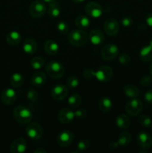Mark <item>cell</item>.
Masks as SVG:
<instances>
[{
    "label": "cell",
    "mask_w": 152,
    "mask_h": 153,
    "mask_svg": "<svg viewBox=\"0 0 152 153\" xmlns=\"http://www.w3.org/2000/svg\"><path fill=\"white\" fill-rule=\"evenodd\" d=\"M13 117L19 123L28 124L33 119V114L28 108L24 105H19L13 110Z\"/></svg>",
    "instance_id": "1"
},
{
    "label": "cell",
    "mask_w": 152,
    "mask_h": 153,
    "mask_svg": "<svg viewBox=\"0 0 152 153\" xmlns=\"http://www.w3.org/2000/svg\"><path fill=\"white\" fill-rule=\"evenodd\" d=\"M68 40L72 46L76 47L83 46L88 40V34L83 29H75L70 31L68 34Z\"/></svg>",
    "instance_id": "2"
},
{
    "label": "cell",
    "mask_w": 152,
    "mask_h": 153,
    "mask_svg": "<svg viewBox=\"0 0 152 153\" xmlns=\"http://www.w3.org/2000/svg\"><path fill=\"white\" fill-rule=\"evenodd\" d=\"M46 73L48 76H50L51 78L55 79H61L63 77L65 73V69L61 63L58 62V61H49L46 67Z\"/></svg>",
    "instance_id": "3"
},
{
    "label": "cell",
    "mask_w": 152,
    "mask_h": 153,
    "mask_svg": "<svg viewBox=\"0 0 152 153\" xmlns=\"http://www.w3.org/2000/svg\"><path fill=\"white\" fill-rule=\"evenodd\" d=\"M46 11V3L42 0H35L31 3L28 13L33 18H40Z\"/></svg>",
    "instance_id": "4"
},
{
    "label": "cell",
    "mask_w": 152,
    "mask_h": 153,
    "mask_svg": "<svg viewBox=\"0 0 152 153\" xmlns=\"http://www.w3.org/2000/svg\"><path fill=\"white\" fill-rule=\"evenodd\" d=\"M113 72L110 67L102 66L94 73V77L101 82H107L113 77Z\"/></svg>",
    "instance_id": "5"
},
{
    "label": "cell",
    "mask_w": 152,
    "mask_h": 153,
    "mask_svg": "<svg viewBox=\"0 0 152 153\" xmlns=\"http://www.w3.org/2000/svg\"><path fill=\"white\" fill-rule=\"evenodd\" d=\"M125 110L131 116H137L142 110V102L138 98H132L127 103Z\"/></svg>",
    "instance_id": "6"
},
{
    "label": "cell",
    "mask_w": 152,
    "mask_h": 153,
    "mask_svg": "<svg viewBox=\"0 0 152 153\" xmlns=\"http://www.w3.org/2000/svg\"><path fill=\"white\" fill-rule=\"evenodd\" d=\"M119 49L115 44L109 43L101 49V57L106 61H112L118 56Z\"/></svg>",
    "instance_id": "7"
},
{
    "label": "cell",
    "mask_w": 152,
    "mask_h": 153,
    "mask_svg": "<svg viewBox=\"0 0 152 153\" xmlns=\"http://www.w3.org/2000/svg\"><path fill=\"white\" fill-rule=\"evenodd\" d=\"M26 134L32 140H38L43 136V127L37 123L28 124L25 129Z\"/></svg>",
    "instance_id": "8"
},
{
    "label": "cell",
    "mask_w": 152,
    "mask_h": 153,
    "mask_svg": "<svg viewBox=\"0 0 152 153\" xmlns=\"http://www.w3.org/2000/svg\"><path fill=\"white\" fill-rule=\"evenodd\" d=\"M68 88L66 85H55L51 91V95L52 98L57 101H62L65 100L68 96Z\"/></svg>",
    "instance_id": "9"
},
{
    "label": "cell",
    "mask_w": 152,
    "mask_h": 153,
    "mask_svg": "<svg viewBox=\"0 0 152 153\" xmlns=\"http://www.w3.org/2000/svg\"><path fill=\"white\" fill-rule=\"evenodd\" d=\"M85 11L88 16L93 18H98L102 14V7L98 3L95 1H90L85 6Z\"/></svg>",
    "instance_id": "10"
},
{
    "label": "cell",
    "mask_w": 152,
    "mask_h": 153,
    "mask_svg": "<svg viewBox=\"0 0 152 153\" xmlns=\"http://www.w3.org/2000/svg\"><path fill=\"white\" fill-rule=\"evenodd\" d=\"M74 140V134L71 131L64 130L58 134L57 137L58 143L62 147H66L72 143Z\"/></svg>",
    "instance_id": "11"
},
{
    "label": "cell",
    "mask_w": 152,
    "mask_h": 153,
    "mask_svg": "<svg viewBox=\"0 0 152 153\" xmlns=\"http://www.w3.org/2000/svg\"><path fill=\"white\" fill-rule=\"evenodd\" d=\"M104 30L109 36H114L119 31V24L116 19H107L104 23Z\"/></svg>",
    "instance_id": "12"
},
{
    "label": "cell",
    "mask_w": 152,
    "mask_h": 153,
    "mask_svg": "<svg viewBox=\"0 0 152 153\" xmlns=\"http://www.w3.org/2000/svg\"><path fill=\"white\" fill-rule=\"evenodd\" d=\"M28 143L22 137H18L12 142L10 150L12 153H24L27 150Z\"/></svg>",
    "instance_id": "13"
},
{
    "label": "cell",
    "mask_w": 152,
    "mask_h": 153,
    "mask_svg": "<svg viewBox=\"0 0 152 153\" xmlns=\"http://www.w3.org/2000/svg\"><path fill=\"white\" fill-rule=\"evenodd\" d=\"M1 100L6 105H10L13 104L16 100V91L12 88H7L1 93Z\"/></svg>",
    "instance_id": "14"
},
{
    "label": "cell",
    "mask_w": 152,
    "mask_h": 153,
    "mask_svg": "<svg viewBox=\"0 0 152 153\" xmlns=\"http://www.w3.org/2000/svg\"><path fill=\"white\" fill-rule=\"evenodd\" d=\"M137 143L142 149H148L152 146V137L146 132L139 133L137 137Z\"/></svg>",
    "instance_id": "15"
},
{
    "label": "cell",
    "mask_w": 152,
    "mask_h": 153,
    "mask_svg": "<svg viewBox=\"0 0 152 153\" xmlns=\"http://www.w3.org/2000/svg\"><path fill=\"white\" fill-rule=\"evenodd\" d=\"M58 120L63 124H69L74 120L75 112L70 108H63L58 115Z\"/></svg>",
    "instance_id": "16"
},
{
    "label": "cell",
    "mask_w": 152,
    "mask_h": 153,
    "mask_svg": "<svg viewBox=\"0 0 152 153\" xmlns=\"http://www.w3.org/2000/svg\"><path fill=\"white\" fill-rule=\"evenodd\" d=\"M89 39L95 46L101 45L104 41V35L100 30L93 29L89 32Z\"/></svg>",
    "instance_id": "17"
},
{
    "label": "cell",
    "mask_w": 152,
    "mask_h": 153,
    "mask_svg": "<svg viewBox=\"0 0 152 153\" xmlns=\"http://www.w3.org/2000/svg\"><path fill=\"white\" fill-rule=\"evenodd\" d=\"M47 80L46 73L42 71H37L35 73H34L32 78H31V84L34 87L39 88L41 87L46 83Z\"/></svg>",
    "instance_id": "18"
},
{
    "label": "cell",
    "mask_w": 152,
    "mask_h": 153,
    "mask_svg": "<svg viewBox=\"0 0 152 153\" xmlns=\"http://www.w3.org/2000/svg\"><path fill=\"white\" fill-rule=\"evenodd\" d=\"M22 49L27 54H34L37 50V43L34 39L28 38L25 40L22 44Z\"/></svg>",
    "instance_id": "19"
},
{
    "label": "cell",
    "mask_w": 152,
    "mask_h": 153,
    "mask_svg": "<svg viewBox=\"0 0 152 153\" xmlns=\"http://www.w3.org/2000/svg\"><path fill=\"white\" fill-rule=\"evenodd\" d=\"M44 50L48 55H55L59 51V45L53 40H48L44 43Z\"/></svg>",
    "instance_id": "20"
},
{
    "label": "cell",
    "mask_w": 152,
    "mask_h": 153,
    "mask_svg": "<svg viewBox=\"0 0 152 153\" xmlns=\"http://www.w3.org/2000/svg\"><path fill=\"white\" fill-rule=\"evenodd\" d=\"M116 123L121 129H127L131 126V120L126 114H121L116 117Z\"/></svg>",
    "instance_id": "21"
},
{
    "label": "cell",
    "mask_w": 152,
    "mask_h": 153,
    "mask_svg": "<svg viewBox=\"0 0 152 153\" xmlns=\"http://www.w3.org/2000/svg\"><path fill=\"white\" fill-rule=\"evenodd\" d=\"M22 40L20 34L16 31H12L7 34L6 40L9 45L12 46H16L19 44Z\"/></svg>",
    "instance_id": "22"
},
{
    "label": "cell",
    "mask_w": 152,
    "mask_h": 153,
    "mask_svg": "<svg viewBox=\"0 0 152 153\" xmlns=\"http://www.w3.org/2000/svg\"><path fill=\"white\" fill-rule=\"evenodd\" d=\"M139 57L145 62H148L152 60V46L151 45H145L139 52Z\"/></svg>",
    "instance_id": "23"
},
{
    "label": "cell",
    "mask_w": 152,
    "mask_h": 153,
    "mask_svg": "<svg viewBox=\"0 0 152 153\" xmlns=\"http://www.w3.org/2000/svg\"><path fill=\"white\" fill-rule=\"evenodd\" d=\"M123 92L125 95L130 98H137L139 95V90L137 87L133 85H127L124 87Z\"/></svg>",
    "instance_id": "24"
},
{
    "label": "cell",
    "mask_w": 152,
    "mask_h": 153,
    "mask_svg": "<svg viewBox=\"0 0 152 153\" xmlns=\"http://www.w3.org/2000/svg\"><path fill=\"white\" fill-rule=\"evenodd\" d=\"M75 25L80 29H86L90 25V20L89 18L85 15H79L76 17Z\"/></svg>",
    "instance_id": "25"
},
{
    "label": "cell",
    "mask_w": 152,
    "mask_h": 153,
    "mask_svg": "<svg viewBox=\"0 0 152 153\" xmlns=\"http://www.w3.org/2000/svg\"><path fill=\"white\" fill-rule=\"evenodd\" d=\"M98 107L102 112L107 113L112 109L113 107V102L108 97H102L99 100L98 102Z\"/></svg>",
    "instance_id": "26"
},
{
    "label": "cell",
    "mask_w": 152,
    "mask_h": 153,
    "mask_svg": "<svg viewBox=\"0 0 152 153\" xmlns=\"http://www.w3.org/2000/svg\"><path fill=\"white\" fill-rule=\"evenodd\" d=\"M61 13V6L58 1H53L49 4V10H48V14L49 16L52 18H56L59 16Z\"/></svg>",
    "instance_id": "27"
},
{
    "label": "cell",
    "mask_w": 152,
    "mask_h": 153,
    "mask_svg": "<svg viewBox=\"0 0 152 153\" xmlns=\"http://www.w3.org/2000/svg\"><path fill=\"white\" fill-rule=\"evenodd\" d=\"M24 82V77L20 73H13L10 79V83L13 88H19Z\"/></svg>",
    "instance_id": "28"
},
{
    "label": "cell",
    "mask_w": 152,
    "mask_h": 153,
    "mask_svg": "<svg viewBox=\"0 0 152 153\" xmlns=\"http://www.w3.org/2000/svg\"><path fill=\"white\" fill-rule=\"evenodd\" d=\"M131 134L128 131H123L119 134L118 137V143L121 146H125L129 144L131 141Z\"/></svg>",
    "instance_id": "29"
},
{
    "label": "cell",
    "mask_w": 152,
    "mask_h": 153,
    "mask_svg": "<svg viewBox=\"0 0 152 153\" xmlns=\"http://www.w3.org/2000/svg\"><path fill=\"white\" fill-rule=\"evenodd\" d=\"M82 102V99L80 96L77 94H73L68 98V104L72 108L79 107Z\"/></svg>",
    "instance_id": "30"
},
{
    "label": "cell",
    "mask_w": 152,
    "mask_h": 153,
    "mask_svg": "<svg viewBox=\"0 0 152 153\" xmlns=\"http://www.w3.org/2000/svg\"><path fill=\"white\" fill-rule=\"evenodd\" d=\"M31 65L34 70H40L45 65V60L41 57H34L31 61Z\"/></svg>",
    "instance_id": "31"
},
{
    "label": "cell",
    "mask_w": 152,
    "mask_h": 153,
    "mask_svg": "<svg viewBox=\"0 0 152 153\" xmlns=\"http://www.w3.org/2000/svg\"><path fill=\"white\" fill-rule=\"evenodd\" d=\"M26 97L28 101L32 102H37V100H38V94H37V91L34 88H30L27 91Z\"/></svg>",
    "instance_id": "32"
},
{
    "label": "cell",
    "mask_w": 152,
    "mask_h": 153,
    "mask_svg": "<svg viewBox=\"0 0 152 153\" xmlns=\"http://www.w3.org/2000/svg\"><path fill=\"white\" fill-rule=\"evenodd\" d=\"M139 123L141 126L144 127H149L152 125V120L149 116L146 114H142L139 117Z\"/></svg>",
    "instance_id": "33"
},
{
    "label": "cell",
    "mask_w": 152,
    "mask_h": 153,
    "mask_svg": "<svg viewBox=\"0 0 152 153\" xmlns=\"http://www.w3.org/2000/svg\"><path fill=\"white\" fill-rule=\"evenodd\" d=\"M79 85V81L76 76H70L66 80V86L68 88H71V89H74L76 88Z\"/></svg>",
    "instance_id": "34"
},
{
    "label": "cell",
    "mask_w": 152,
    "mask_h": 153,
    "mask_svg": "<svg viewBox=\"0 0 152 153\" xmlns=\"http://www.w3.org/2000/svg\"><path fill=\"white\" fill-rule=\"evenodd\" d=\"M57 28H58V31H59L61 34H67L69 31V25L67 24L66 22L65 21H59L57 24Z\"/></svg>",
    "instance_id": "35"
},
{
    "label": "cell",
    "mask_w": 152,
    "mask_h": 153,
    "mask_svg": "<svg viewBox=\"0 0 152 153\" xmlns=\"http://www.w3.org/2000/svg\"><path fill=\"white\" fill-rule=\"evenodd\" d=\"M77 149L79 151H84L86 150L90 146V141L87 139H83V140H80L77 143Z\"/></svg>",
    "instance_id": "36"
},
{
    "label": "cell",
    "mask_w": 152,
    "mask_h": 153,
    "mask_svg": "<svg viewBox=\"0 0 152 153\" xmlns=\"http://www.w3.org/2000/svg\"><path fill=\"white\" fill-rule=\"evenodd\" d=\"M119 61L122 65H128L131 62V57L128 54L123 53L119 56Z\"/></svg>",
    "instance_id": "37"
},
{
    "label": "cell",
    "mask_w": 152,
    "mask_h": 153,
    "mask_svg": "<svg viewBox=\"0 0 152 153\" xmlns=\"http://www.w3.org/2000/svg\"><path fill=\"white\" fill-rule=\"evenodd\" d=\"M152 83V79L150 76H143L142 78L140 80V84H141L142 86L143 87H149Z\"/></svg>",
    "instance_id": "38"
},
{
    "label": "cell",
    "mask_w": 152,
    "mask_h": 153,
    "mask_svg": "<svg viewBox=\"0 0 152 153\" xmlns=\"http://www.w3.org/2000/svg\"><path fill=\"white\" fill-rule=\"evenodd\" d=\"M122 25L125 27H130L131 26V25L133 24V19L132 18L130 17V16H124L122 18V20H121Z\"/></svg>",
    "instance_id": "39"
},
{
    "label": "cell",
    "mask_w": 152,
    "mask_h": 153,
    "mask_svg": "<svg viewBox=\"0 0 152 153\" xmlns=\"http://www.w3.org/2000/svg\"><path fill=\"white\" fill-rule=\"evenodd\" d=\"M86 117V111L85 109H78L75 112V117L77 119H84Z\"/></svg>",
    "instance_id": "40"
},
{
    "label": "cell",
    "mask_w": 152,
    "mask_h": 153,
    "mask_svg": "<svg viewBox=\"0 0 152 153\" xmlns=\"http://www.w3.org/2000/svg\"><path fill=\"white\" fill-rule=\"evenodd\" d=\"M94 73L95 71L92 70V69H86L83 71V77L86 78V79H92L94 77Z\"/></svg>",
    "instance_id": "41"
},
{
    "label": "cell",
    "mask_w": 152,
    "mask_h": 153,
    "mask_svg": "<svg viewBox=\"0 0 152 153\" xmlns=\"http://www.w3.org/2000/svg\"><path fill=\"white\" fill-rule=\"evenodd\" d=\"M145 100L148 103H150V104H152V89L148 90L145 92L144 96Z\"/></svg>",
    "instance_id": "42"
},
{
    "label": "cell",
    "mask_w": 152,
    "mask_h": 153,
    "mask_svg": "<svg viewBox=\"0 0 152 153\" xmlns=\"http://www.w3.org/2000/svg\"><path fill=\"white\" fill-rule=\"evenodd\" d=\"M145 22L146 24H147L149 27L152 28V13H148V14L146 16Z\"/></svg>",
    "instance_id": "43"
},
{
    "label": "cell",
    "mask_w": 152,
    "mask_h": 153,
    "mask_svg": "<svg viewBox=\"0 0 152 153\" xmlns=\"http://www.w3.org/2000/svg\"><path fill=\"white\" fill-rule=\"evenodd\" d=\"M118 146H119V143L116 141H112L111 143L109 144V147H110V149H116V147H118Z\"/></svg>",
    "instance_id": "44"
},
{
    "label": "cell",
    "mask_w": 152,
    "mask_h": 153,
    "mask_svg": "<svg viewBox=\"0 0 152 153\" xmlns=\"http://www.w3.org/2000/svg\"><path fill=\"white\" fill-rule=\"evenodd\" d=\"M34 153H46L47 152V151L46 149H43V148H37V149L34 151Z\"/></svg>",
    "instance_id": "45"
},
{
    "label": "cell",
    "mask_w": 152,
    "mask_h": 153,
    "mask_svg": "<svg viewBox=\"0 0 152 153\" xmlns=\"http://www.w3.org/2000/svg\"><path fill=\"white\" fill-rule=\"evenodd\" d=\"M72 1L73 2L76 3V4H80V3L83 2V1H84L85 0H72Z\"/></svg>",
    "instance_id": "46"
},
{
    "label": "cell",
    "mask_w": 152,
    "mask_h": 153,
    "mask_svg": "<svg viewBox=\"0 0 152 153\" xmlns=\"http://www.w3.org/2000/svg\"><path fill=\"white\" fill-rule=\"evenodd\" d=\"M43 1H44L45 3H47V4H51V3H52L53 1H55V0H43Z\"/></svg>",
    "instance_id": "47"
},
{
    "label": "cell",
    "mask_w": 152,
    "mask_h": 153,
    "mask_svg": "<svg viewBox=\"0 0 152 153\" xmlns=\"http://www.w3.org/2000/svg\"><path fill=\"white\" fill-rule=\"evenodd\" d=\"M150 73H151V75L152 76V64H151V65L150 66Z\"/></svg>",
    "instance_id": "48"
},
{
    "label": "cell",
    "mask_w": 152,
    "mask_h": 153,
    "mask_svg": "<svg viewBox=\"0 0 152 153\" xmlns=\"http://www.w3.org/2000/svg\"><path fill=\"white\" fill-rule=\"evenodd\" d=\"M149 45H151V46H152V39L150 40V42H149Z\"/></svg>",
    "instance_id": "49"
}]
</instances>
